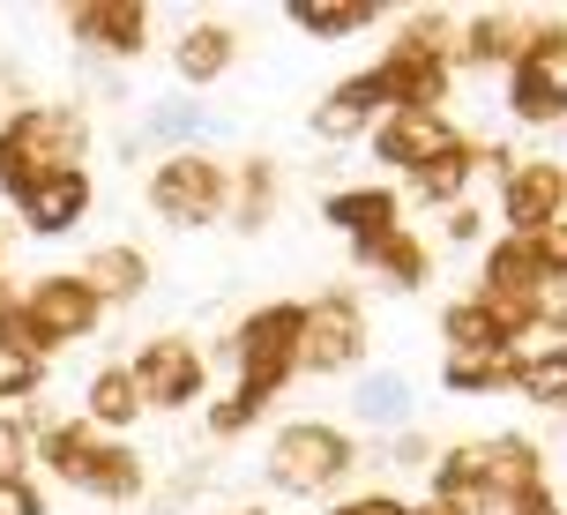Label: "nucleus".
I'll return each instance as SVG.
<instances>
[{
	"instance_id": "obj_1",
	"label": "nucleus",
	"mask_w": 567,
	"mask_h": 515,
	"mask_svg": "<svg viewBox=\"0 0 567 515\" xmlns=\"http://www.w3.org/2000/svg\"><path fill=\"white\" fill-rule=\"evenodd\" d=\"M30 463H45L68 493H90V501H105V508H127V501L150 493V463L135 456V441H113V433H97L90 419H45V411H38Z\"/></svg>"
},
{
	"instance_id": "obj_2",
	"label": "nucleus",
	"mask_w": 567,
	"mask_h": 515,
	"mask_svg": "<svg viewBox=\"0 0 567 515\" xmlns=\"http://www.w3.org/2000/svg\"><path fill=\"white\" fill-rule=\"evenodd\" d=\"M53 172H90V113L83 105H16L0 120V195L16 202Z\"/></svg>"
},
{
	"instance_id": "obj_3",
	"label": "nucleus",
	"mask_w": 567,
	"mask_h": 515,
	"mask_svg": "<svg viewBox=\"0 0 567 515\" xmlns=\"http://www.w3.org/2000/svg\"><path fill=\"white\" fill-rule=\"evenodd\" d=\"M97 321H105V299H97L75 269H45V277H30V285L16 291V315L0 321V337H16V343H30L38 359H53L68 343L97 337Z\"/></svg>"
},
{
	"instance_id": "obj_4",
	"label": "nucleus",
	"mask_w": 567,
	"mask_h": 515,
	"mask_svg": "<svg viewBox=\"0 0 567 515\" xmlns=\"http://www.w3.org/2000/svg\"><path fill=\"white\" fill-rule=\"evenodd\" d=\"M269 486L291 493V501H313V493H337L351 471H359V441L343 426H329V419H291V426H277V441H269Z\"/></svg>"
},
{
	"instance_id": "obj_5",
	"label": "nucleus",
	"mask_w": 567,
	"mask_h": 515,
	"mask_svg": "<svg viewBox=\"0 0 567 515\" xmlns=\"http://www.w3.org/2000/svg\"><path fill=\"white\" fill-rule=\"evenodd\" d=\"M225 367L239 389L277 403L291 381H299V299H269L225 337Z\"/></svg>"
},
{
	"instance_id": "obj_6",
	"label": "nucleus",
	"mask_w": 567,
	"mask_h": 515,
	"mask_svg": "<svg viewBox=\"0 0 567 515\" xmlns=\"http://www.w3.org/2000/svg\"><path fill=\"white\" fill-rule=\"evenodd\" d=\"M142 195H150V209H157L172 231H202L231 209V165L209 157V150H172V157L150 165V187H142Z\"/></svg>"
},
{
	"instance_id": "obj_7",
	"label": "nucleus",
	"mask_w": 567,
	"mask_h": 515,
	"mask_svg": "<svg viewBox=\"0 0 567 515\" xmlns=\"http://www.w3.org/2000/svg\"><path fill=\"white\" fill-rule=\"evenodd\" d=\"M367 359V307L359 291H321L299 307V373H351Z\"/></svg>"
},
{
	"instance_id": "obj_8",
	"label": "nucleus",
	"mask_w": 567,
	"mask_h": 515,
	"mask_svg": "<svg viewBox=\"0 0 567 515\" xmlns=\"http://www.w3.org/2000/svg\"><path fill=\"white\" fill-rule=\"evenodd\" d=\"M508 113L523 127H553L567 113V23H538L530 53L508 68Z\"/></svg>"
},
{
	"instance_id": "obj_9",
	"label": "nucleus",
	"mask_w": 567,
	"mask_h": 515,
	"mask_svg": "<svg viewBox=\"0 0 567 515\" xmlns=\"http://www.w3.org/2000/svg\"><path fill=\"white\" fill-rule=\"evenodd\" d=\"M127 373H135V389H142V411H195L209 396V359L187 337H150L127 359Z\"/></svg>"
},
{
	"instance_id": "obj_10",
	"label": "nucleus",
	"mask_w": 567,
	"mask_h": 515,
	"mask_svg": "<svg viewBox=\"0 0 567 515\" xmlns=\"http://www.w3.org/2000/svg\"><path fill=\"white\" fill-rule=\"evenodd\" d=\"M553 217H567V165L560 157H515V165L501 172V225H508L515 239H530V231L553 225Z\"/></svg>"
},
{
	"instance_id": "obj_11",
	"label": "nucleus",
	"mask_w": 567,
	"mask_h": 515,
	"mask_svg": "<svg viewBox=\"0 0 567 515\" xmlns=\"http://www.w3.org/2000/svg\"><path fill=\"white\" fill-rule=\"evenodd\" d=\"M367 143H373V157H381V165H396L403 179H411L419 165H433V157L463 150L471 135H463L449 113H389V120H381V127L367 135Z\"/></svg>"
},
{
	"instance_id": "obj_12",
	"label": "nucleus",
	"mask_w": 567,
	"mask_h": 515,
	"mask_svg": "<svg viewBox=\"0 0 567 515\" xmlns=\"http://www.w3.org/2000/svg\"><path fill=\"white\" fill-rule=\"evenodd\" d=\"M68 38L97 60H135L150 53V8L142 0H83V8H68Z\"/></svg>"
},
{
	"instance_id": "obj_13",
	"label": "nucleus",
	"mask_w": 567,
	"mask_h": 515,
	"mask_svg": "<svg viewBox=\"0 0 567 515\" xmlns=\"http://www.w3.org/2000/svg\"><path fill=\"white\" fill-rule=\"evenodd\" d=\"M478 463H485V515H508L515 501L545 493V449L530 433H493V441H478Z\"/></svg>"
},
{
	"instance_id": "obj_14",
	"label": "nucleus",
	"mask_w": 567,
	"mask_h": 515,
	"mask_svg": "<svg viewBox=\"0 0 567 515\" xmlns=\"http://www.w3.org/2000/svg\"><path fill=\"white\" fill-rule=\"evenodd\" d=\"M538 38V16L523 8H485V16H455V68H515Z\"/></svg>"
},
{
	"instance_id": "obj_15",
	"label": "nucleus",
	"mask_w": 567,
	"mask_h": 515,
	"mask_svg": "<svg viewBox=\"0 0 567 515\" xmlns=\"http://www.w3.org/2000/svg\"><path fill=\"white\" fill-rule=\"evenodd\" d=\"M545 291H553V285H545V269H538V255H530V239H515V231L485 239V261H478V299L538 315V299H545Z\"/></svg>"
},
{
	"instance_id": "obj_16",
	"label": "nucleus",
	"mask_w": 567,
	"mask_h": 515,
	"mask_svg": "<svg viewBox=\"0 0 567 515\" xmlns=\"http://www.w3.org/2000/svg\"><path fill=\"white\" fill-rule=\"evenodd\" d=\"M90 202H97L90 172H53V179H38V187L16 195V225H23L30 239H68V231L90 217Z\"/></svg>"
},
{
	"instance_id": "obj_17",
	"label": "nucleus",
	"mask_w": 567,
	"mask_h": 515,
	"mask_svg": "<svg viewBox=\"0 0 567 515\" xmlns=\"http://www.w3.org/2000/svg\"><path fill=\"white\" fill-rule=\"evenodd\" d=\"M381 120H389V90H381V75H373V68H359V75H343V83L313 105L307 127L321 135V143H359V135H373V127H381Z\"/></svg>"
},
{
	"instance_id": "obj_18",
	"label": "nucleus",
	"mask_w": 567,
	"mask_h": 515,
	"mask_svg": "<svg viewBox=\"0 0 567 515\" xmlns=\"http://www.w3.org/2000/svg\"><path fill=\"white\" fill-rule=\"evenodd\" d=\"M231 60H239V30L217 23V16H202V23H187L179 38H172V75L187 90H209L231 75Z\"/></svg>"
},
{
	"instance_id": "obj_19",
	"label": "nucleus",
	"mask_w": 567,
	"mask_h": 515,
	"mask_svg": "<svg viewBox=\"0 0 567 515\" xmlns=\"http://www.w3.org/2000/svg\"><path fill=\"white\" fill-rule=\"evenodd\" d=\"M321 225H337L351 247L381 239V231L403 225V195L396 187H337V195H321Z\"/></svg>"
},
{
	"instance_id": "obj_20",
	"label": "nucleus",
	"mask_w": 567,
	"mask_h": 515,
	"mask_svg": "<svg viewBox=\"0 0 567 515\" xmlns=\"http://www.w3.org/2000/svg\"><path fill=\"white\" fill-rule=\"evenodd\" d=\"M351 261H359V269H373L389 291H419L425 277H433V247H425L411 225L381 231V239H359V247H351Z\"/></svg>"
},
{
	"instance_id": "obj_21",
	"label": "nucleus",
	"mask_w": 567,
	"mask_h": 515,
	"mask_svg": "<svg viewBox=\"0 0 567 515\" xmlns=\"http://www.w3.org/2000/svg\"><path fill=\"white\" fill-rule=\"evenodd\" d=\"M75 419H90L97 433H113V441H127L142 419V389H135V373H127V359H113V367H97L90 373V389H83V411Z\"/></svg>"
},
{
	"instance_id": "obj_22",
	"label": "nucleus",
	"mask_w": 567,
	"mask_h": 515,
	"mask_svg": "<svg viewBox=\"0 0 567 515\" xmlns=\"http://www.w3.org/2000/svg\"><path fill=\"white\" fill-rule=\"evenodd\" d=\"M75 277H83L105 307H135L142 291H150V255H142V247H127V239H113V247H90Z\"/></svg>"
},
{
	"instance_id": "obj_23",
	"label": "nucleus",
	"mask_w": 567,
	"mask_h": 515,
	"mask_svg": "<svg viewBox=\"0 0 567 515\" xmlns=\"http://www.w3.org/2000/svg\"><path fill=\"white\" fill-rule=\"evenodd\" d=\"M478 143L449 150V157H433V165H419L411 179H403V195L419 202V209H455V202H471V187H478Z\"/></svg>"
},
{
	"instance_id": "obj_24",
	"label": "nucleus",
	"mask_w": 567,
	"mask_h": 515,
	"mask_svg": "<svg viewBox=\"0 0 567 515\" xmlns=\"http://www.w3.org/2000/svg\"><path fill=\"white\" fill-rule=\"evenodd\" d=\"M411 403H419V389H411V373H396V367L359 373V389H351V411H359V426H373V433H403L411 426Z\"/></svg>"
},
{
	"instance_id": "obj_25",
	"label": "nucleus",
	"mask_w": 567,
	"mask_h": 515,
	"mask_svg": "<svg viewBox=\"0 0 567 515\" xmlns=\"http://www.w3.org/2000/svg\"><path fill=\"white\" fill-rule=\"evenodd\" d=\"M217 135V120L202 113V105H187V97H172V105H150V120H142L135 135H127V150H202Z\"/></svg>"
},
{
	"instance_id": "obj_26",
	"label": "nucleus",
	"mask_w": 567,
	"mask_h": 515,
	"mask_svg": "<svg viewBox=\"0 0 567 515\" xmlns=\"http://www.w3.org/2000/svg\"><path fill=\"white\" fill-rule=\"evenodd\" d=\"M277 195H284L277 157H247V165H231V209L225 217H239V231H261L277 217Z\"/></svg>"
},
{
	"instance_id": "obj_27",
	"label": "nucleus",
	"mask_w": 567,
	"mask_h": 515,
	"mask_svg": "<svg viewBox=\"0 0 567 515\" xmlns=\"http://www.w3.org/2000/svg\"><path fill=\"white\" fill-rule=\"evenodd\" d=\"M381 8L373 0H291L284 8V23L299 30V38H321V45H337V38H359Z\"/></svg>"
},
{
	"instance_id": "obj_28",
	"label": "nucleus",
	"mask_w": 567,
	"mask_h": 515,
	"mask_svg": "<svg viewBox=\"0 0 567 515\" xmlns=\"http://www.w3.org/2000/svg\"><path fill=\"white\" fill-rule=\"evenodd\" d=\"M508 389L523 403H560L567 411V343H538V351H523L508 373Z\"/></svg>"
},
{
	"instance_id": "obj_29",
	"label": "nucleus",
	"mask_w": 567,
	"mask_h": 515,
	"mask_svg": "<svg viewBox=\"0 0 567 515\" xmlns=\"http://www.w3.org/2000/svg\"><path fill=\"white\" fill-rule=\"evenodd\" d=\"M515 359L508 351H449L441 359V389L449 396H493V389H508Z\"/></svg>"
},
{
	"instance_id": "obj_30",
	"label": "nucleus",
	"mask_w": 567,
	"mask_h": 515,
	"mask_svg": "<svg viewBox=\"0 0 567 515\" xmlns=\"http://www.w3.org/2000/svg\"><path fill=\"white\" fill-rule=\"evenodd\" d=\"M45 367H53V359H38L30 343L0 337V411H23V403L45 389Z\"/></svg>"
},
{
	"instance_id": "obj_31",
	"label": "nucleus",
	"mask_w": 567,
	"mask_h": 515,
	"mask_svg": "<svg viewBox=\"0 0 567 515\" xmlns=\"http://www.w3.org/2000/svg\"><path fill=\"white\" fill-rule=\"evenodd\" d=\"M261 411H269V396H255V389H239V381H231L225 396L209 403V441H239L247 426H261Z\"/></svg>"
},
{
	"instance_id": "obj_32",
	"label": "nucleus",
	"mask_w": 567,
	"mask_h": 515,
	"mask_svg": "<svg viewBox=\"0 0 567 515\" xmlns=\"http://www.w3.org/2000/svg\"><path fill=\"white\" fill-rule=\"evenodd\" d=\"M30 426H38V411H0V478H30Z\"/></svg>"
},
{
	"instance_id": "obj_33",
	"label": "nucleus",
	"mask_w": 567,
	"mask_h": 515,
	"mask_svg": "<svg viewBox=\"0 0 567 515\" xmlns=\"http://www.w3.org/2000/svg\"><path fill=\"white\" fill-rule=\"evenodd\" d=\"M530 255H538L545 285H560V291H567V217H553V225L530 231Z\"/></svg>"
},
{
	"instance_id": "obj_34",
	"label": "nucleus",
	"mask_w": 567,
	"mask_h": 515,
	"mask_svg": "<svg viewBox=\"0 0 567 515\" xmlns=\"http://www.w3.org/2000/svg\"><path fill=\"white\" fill-rule=\"evenodd\" d=\"M441 239H449V247H478L485 239V209H471V202L441 209Z\"/></svg>"
},
{
	"instance_id": "obj_35",
	"label": "nucleus",
	"mask_w": 567,
	"mask_h": 515,
	"mask_svg": "<svg viewBox=\"0 0 567 515\" xmlns=\"http://www.w3.org/2000/svg\"><path fill=\"white\" fill-rule=\"evenodd\" d=\"M0 515H45V486L38 478H0Z\"/></svg>"
},
{
	"instance_id": "obj_36",
	"label": "nucleus",
	"mask_w": 567,
	"mask_h": 515,
	"mask_svg": "<svg viewBox=\"0 0 567 515\" xmlns=\"http://www.w3.org/2000/svg\"><path fill=\"white\" fill-rule=\"evenodd\" d=\"M389 463H396V471H433V441L403 426L396 441H389Z\"/></svg>"
},
{
	"instance_id": "obj_37",
	"label": "nucleus",
	"mask_w": 567,
	"mask_h": 515,
	"mask_svg": "<svg viewBox=\"0 0 567 515\" xmlns=\"http://www.w3.org/2000/svg\"><path fill=\"white\" fill-rule=\"evenodd\" d=\"M329 515H411V501H396V493H351Z\"/></svg>"
},
{
	"instance_id": "obj_38",
	"label": "nucleus",
	"mask_w": 567,
	"mask_h": 515,
	"mask_svg": "<svg viewBox=\"0 0 567 515\" xmlns=\"http://www.w3.org/2000/svg\"><path fill=\"white\" fill-rule=\"evenodd\" d=\"M508 515H560V501H553V486H545V493H530V501H515Z\"/></svg>"
},
{
	"instance_id": "obj_39",
	"label": "nucleus",
	"mask_w": 567,
	"mask_h": 515,
	"mask_svg": "<svg viewBox=\"0 0 567 515\" xmlns=\"http://www.w3.org/2000/svg\"><path fill=\"white\" fill-rule=\"evenodd\" d=\"M411 515H455V508H433V501H419V508H411Z\"/></svg>"
},
{
	"instance_id": "obj_40",
	"label": "nucleus",
	"mask_w": 567,
	"mask_h": 515,
	"mask_svg": "<svg viewBox=\"0 0 567 515\" xmlns=\"http://www.w3.org/2000/svg\"><path fill=\"white\" fill-rule=\"evenodd\" d=\"M231 515H269V508H261V501H255V508H231Z\"/></svg>"
},
{
	"instance_id": "obj_41",
	"label": "nucleus",
	"mask_w": 567,
	"mask_h": 515,
	"mask_svg": "<svg viewBox=\"0 0 567 515\" xmlns=\"http://www.w3.org/2000/svg\"><path fill=\"white\" fill-rule=\"evenodd\" d=\"M0 261H8V231H0Z\"/></svg>"
}]
</instances>
